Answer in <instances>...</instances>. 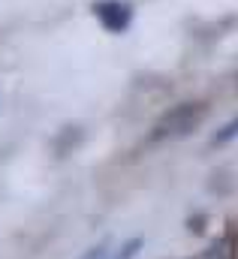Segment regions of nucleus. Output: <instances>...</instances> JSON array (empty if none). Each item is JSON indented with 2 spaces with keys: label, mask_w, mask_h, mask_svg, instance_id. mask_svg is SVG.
<instances>
[{
  "label": "nucleus",
  "mask_w": 238,
  "mask_h": 259,
  "mask_svg": "<svg viewBox=\"0 0 238 259\" xmlns=\"http://www.w3.org/2000/svg\"><path fill=\"white\" fill-rule=\"evenodd\" d=\"M232 139H238V118H232L229 124H223V127L217 130L214 145H226V142H232Z\"/></svg>",
  "instance_id": "nucleus-3"
},
{
  "label": "nucleus",
  "mask_w": 238,
  "mask_h": 259,
  "mask_svg": "<svg viewBox=\"0 0 238 259\" xmlns=\"http://www.w3.org/2000/svg\"><path fill=\"white\" fill-rule=\"evenodd\" d=\"M205 118V106L202 103H181L175 109H169L151 130V142H166V139H178L187 136L202 124Z\"/></svg>",
  "instance_id": "nucleus-1"
},
{
  "label": "nucleus",
  "mask_w": 238,
  "mask_h": 259,
  "mask_svg": "<svg viewBox=\"0 0 238 259\" xmlns=\"http://www.w3.org/2000/svg\"><path fill=\"white\" fill-rule=\"evenodd\" d=\"M82 259H106V244H97L91 253H85Z\"/></svg>",
  "instance_id": "nucleus-5"
},
{
  "label": "nucleus",
  "mask_w": 238,
  "mask_h": 259,
  "mask_svg": "<svg viewBox=\"0 0 238 259\" xmlns=\"http://www.w3.org/2000/svg\"><path fill=\"white\" fill-rule=\"evenodd\" d=\"M94 12H97V18H100V24L106 27V30H112V33H121V30H127V24H130V3H124V0H100L97 6H94Z\"/></svg>",
  "instance_id": "nucleus-2"
},
{
  "label": "nucleus",
  "mask_w": 238,
  "mask_h": 259,
  "mask_svg": "<svg viewBox=\"0 0 238 259\" xmlns=\"http://www.w3.org/2000/svg\"><path fill=\"white\" fill-rule=\"evenodd\" d=\"M139 247H142V238H133V241H127V244L121 247L115 259H133L136 253H139Z\"/></svg>",
  "instance_id": "nucleus-4"
}]
</instances>
